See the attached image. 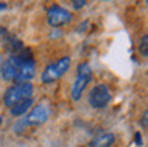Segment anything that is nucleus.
<instances>
[{
    "label": "nucleus",
    "instance_id": "nucleus-8",
    "mask_svg": "<svg viewBox=\"0 0 148 147\" xmlns=\"http://www.w3.org/2000/svg\"><path fill=\"white\" fill-rule=\"evenodd\" d=\"M34 77H35V61H34V58L30 54H27L19 64L16 82L18 83H30V80Z\"/></svg>",
    "mask_w": 148,
    "mask_h": 147
},
{
    "label": "nucleus",
    "instance_id": "nucleus-11",
    "mask_svg": "<svg viewBox=\"0 0 148 147\" xmlns=\"http://www.w3.org/2000/svg\"><path fill=\"white\" fill-rule=\"evenodd\" d=\"M138 51H140V54H142L143 58L148 56V35H147V34L142 37L140 43H138Z\"/></svg>",
    "mask_w": 148,
    "mask_h": 147
},
{
    "label": "nucleus",
    "instance_id": "nucleus-6",
    "mask_svg": "<svg viewBox=\"0 0 148 147\" xmlns=\"http://www.w3.org/2000/svg\"><path fill=\"white\" fill-rule=\"evenodd\" d=\"M112 101V91L107 83H97L92 86L88 96V102L92 109H105Z\"/></svg>",
    "mask_w": 148,
    "mask_h": 147
},
{
    "label": "nucleus",
    "instance_id": "nucleus-4",
    "mask_svg": "<svg viewBox=\"0 0 148 147\" xmlns=\"http://www.w3.org/2000/svg\"><path fill=\"white\" fill-rule=\"evenodd\" d=\"M49 114H51V110H49V105H46V104H37L35 107L30 109V112L27 114V117L24 118L23 121L16 123L14 130H16L18 133H21V131H23V128L43 125V123H45V121L49 118Z\"/></svg>",
    "mask_w": 148,
    "mask_h": 147
},
{
    "label": "nucleus",
    "instance_id": "nucleus-14",
    "mask_svg": "<svg viewBox=\"0 0 148 147\" xmlns=\"http://www.w3.org/2000/svg\"><path fill=\"white\" fill-rule=\"evenodd\" d=\"M7 8V3H0V11H2V10H5Z\"/></svg>",
    "mask_w": 148,
    "mask_h": 147
},
{
    "label": "nucleus",
    "instance_id": "nucleus-1",
    "mask_svg": "<svg viewBox=\"0 0 148 147\" xmlns=\"http://www.w3.org/2000/svg\"><path fill=\"white\" fill-rule=\"evenodd\" d=\"M34 96V85L32 83H14L5 91L3 104L7 107H13L14 104L26 99H32Z\"/></svg>",
    "mask_w": 148,
    "mask_h": 147
},
{
    "label": "nucleus",
    "instance_id": "nucleus-7",
    "mask_svg": "<svg viewBox=\"0 0 148 147\" xmlns=\"http://www.w3.org/2000/svg\"><path fill=\"white\" fill-rule=\"evenodd\" d=\"M48 24L51 27H64L73 21V15L61 5H51L48 8Z\"/></svg>",
    "mask_w": 148,
    "mask_h": 147
},
{
    "label": "nucleus",
    "instance_id": "nucleus-2",
    "mask_svg": "<svg viewBox=\"0 0 148 147\" xmlns=\"http://www.w3.org/2000/svg\"><path fill=\"white\" fill-rule=\"evenodd\" d=\"M91 78H92V69H91L89 62L88 61H83V62L78 64L77 67V77H75V82L72 85V99L73 101H78L83 94V91L86 89V86L89 85Z\"/></svg>",
    "mask_w": 148,
    "mask_h": 147
},
{
    "label": "nucleus",
    "instance_id": "nucleus-12",
    "mask_svg": "<svg viewBox=\"0 0 148 147\" xmlns=\"http://www.w3.org/2000/svg\"><path fill=\"white\" fill-rule=\"evenodd\" d=\"M72 5H73V8L75 10H80V8H83L84 5H86V2H84V0H75V2H72Z\"/></svg>",
    "mask_w": 148,
    "mask_h": 147
},
{
    "label": "nucleus",
    "instance_id": "nucleus-10",
    "mask_svg": "<svg viewBox=\"0 0 148 147\" xmlns=\"http://www.w3.org/2000/svg\"><path fill=\"white\" fill-rule=\"evenodd\" d=\"M32 104H34V99L21 101V102H18V104H14L13 107H10V114L13 115V117H21V115H24L30 107H32Z\"/></svg>",
    "mask_w": 148,
    "mask_h": 147
},
{
    "label": "nucleus",
    "instance_id": "nucleus-9",
    "mask_svg": "<svg viewBox=\"0 0 148 147\" xmlns=\"http://www.w3.org/2000/svg\"><path fill=\"white\" fill-rule=\"evenodd\" d=\"M115 142L113 133H100L91 141V147H112Z\"/></svg>",
    "mask_w": 148,
    "mask_h": 147
},
{
    "label": "nucleus",
    "instance_id": "nucleus-16",
    "mask_svg": "<svg viewBox=\"0 0 148 147\" xmlns=\"http://www.w3.org/2000/svg\"><path fill=\"white\" fill-rule=\"evenodd\" d=\"M2 62H3V59H2V54H0V66H2Z\"/></svg>",
    "mask_w": 148,
    "mask_h": 147
},
{
    "label": "nucleus",
    "instance_id": "nucleus-15",
    "mask_svg": "<svg viewBox=\"0 0 148 147\" xmlns=\"http://www.w3.org/2000/svg\"><path fill=\"white\" fill-rule=\"evenodd\" d=\"M3 123V117H2V115H0V125Z\"/></svg>",
    "mask_w": 148,
    "mask_h": 147
},
{
    "label": "nucleus",
    "instance_id": "nucleus-5",
    "mask_svg": "<svg viewBox=\"0 0 148 147\" xmlns=\"http://www.w3.org/2000/svg\"><path fill=\"white\" fill-rule=\"evenodd\" d=\"M69 67H70V58L69 56H64V58H61V59H58L56 62L48 64L42 72V82L46 83V85L54 83L56 80H59L65 72H67Z\"/></svg>",
    "mask_w": 148,
    "mask_h": 147
},
{
    "label": "nucleus",
    "instance_id": "nucleus-3",
    "mask_svg": "<svg viewBox=\"0 0 148 147\" xmlns=\"http://www.w3.org/2000/svg\"><path fill=\"white\" fill-rule=\"evenodd\" d=\"M27 54H30V51L27 50V48H24V50H21V51H18V53H13L11 56H8L7 59L2 62V66H0V75H2V78L7 80V82H16L19 64Z\"/></svg>",
    "mask_w": 148,
    "mask_h": 147
},
{
    "label": "nucleus",
    "instance_id": "nucleus-13",
    "mask_svg": "<svg viewBox=\"0 0 148 147\" xmlns=\"http://www.w3.org/2000/svg\"><path fill=\"white\" fill-rule=\"evenodd\" d=\"M147 117H148V112L145 110L143 115H142V126H143V128H147Z\"/></svg>",
    "mask_w": 148,
    "mask_h": 147
},
{
    "label": "nucleus",
    "instance_id": "nucleus-17",
    "mask_svg": "<svg viewBox=\"0 0 148 147\" xmlns=\"http://www.w3.org/2000/svg\"><path fill=\"white\" fill-rule=\"evenodd\" d=\"M0 32H3V29H0Z\"/></svg>",
    "mask_w": 148,
    "mask_h": 147
}]
</instances>
